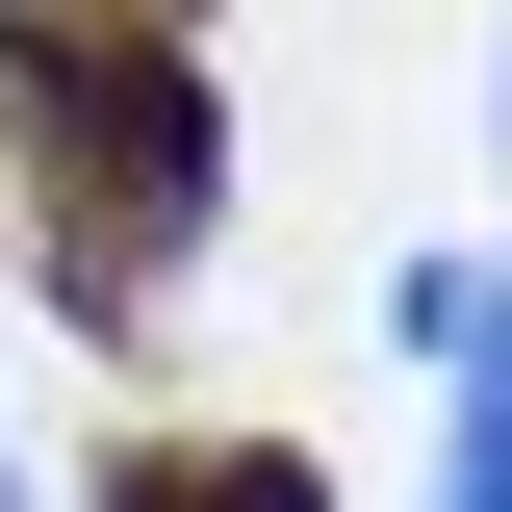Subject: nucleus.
I'll return each mask as SVG.
<instances>
[{
  "instance_id": "1",
  "label": "nucleus",
  "mask_w": 512,
  "mask_h": 512,
  "mask_svg": "<svg viewBox=\"0 0 512 512\" xmlns=\"http://www.w3.org/2000/svg\"><path fill=\"white\" fill-rule=\"evenodd\" d=\"M0 128L52 154V282L128 333V282L231 205V128H205V77L154 52V26H77V0H0Z\"/></svg>"
},
{
  "instance_id": "2",
  "label": "nucleus",
  "mask_w": 512,
  "mask_h": 512,
  "mask_svg": "<svg viewBox=\"0 0 512 512\" xmlns=\"http://www.w3.org/2000/svg\"><path fill=\"white\" fill-rule=\"evenodd\" d=\"M103 512H333V487H308L282 436H128V461H103Z\"/></svg>"
},
{
  "instance_id": "3",
  "label": "nucleus",
  "mask_w": 512,
  "mask_h": 512,
  "mask_svg": "<svg viewBox=\"0 0 512 512\" xmlns=\"http://www.w3.org/2000/svg\"><path fill=\"white\" fill-rule=\"evenodd\" d=\"M436 359H461V461H436V512H512V282H487V256H461V333H436Z\"/></svg>"
}]
</instances>
